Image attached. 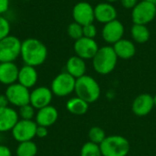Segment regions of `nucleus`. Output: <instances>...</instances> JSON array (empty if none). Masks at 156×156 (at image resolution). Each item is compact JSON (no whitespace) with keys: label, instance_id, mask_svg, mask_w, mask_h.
<instances>
[{"label":"nucleus","instance_id":"f257e3e1","mask_svg":"<svg viewBox=\"0 0 156 156\" xmlns=\"http://www.w3.org/2000/svg\"><path fill=\"white\" fill-rule=\"evenodd\" d=\"M20 57L25 65L38 67L48 58V48L37 38L28 37L22 41Z\"/></svg>","mask_w":156,"mask_h":156},{"label":"nucleus","instance_id":"f03ea898","mask_svg":"<svg viewBox=\"0 0 156 156\" xmlns=\"http://www.w3.org/2000/svg\"><path fill=\"white\" fill-rule=\"evenodd\" d=\"M118 59L112 46H102L91 59L92 67L98 74L108 75L115 69Z\"/></svg>","mask_w":156,"mask_h":156},{"label":"nucleus","instance_id":"7ed1b4c3","mask_svg":"<svg viewBox=\"0 0 156 156\" xmlns=\"http://www.w3.org/2000/svg\"><path fill=\"white\" fill-rule=\"evenodd\" d=\"M74 92L77 97L82 99L90 104L100 99L101 90L98 81L91 76L85 74L76 80Z\"/></svg>","mask_w":156,"mask_h":156},{"label":"nucleus","instance_id":"20e7f679","mask_svg":"<svg viewBox=\"0 0 156 156\" xmlns=\"http://www.w3.org/2000/svg\"><path fill=\"white\" fill-rule=\"evenodd\" d=\"M100 147L102 156H127L131 149L129 141L117 134L106 136Z\"/></svg>","mask_w":156,"mask_h":156},{"label":"nucleus","instance_id":"39448f33","mask_svg":"<svg viewBox=\"0 0 156 156\" xmlns=\"http://www.w3.org/2000/svg\"><path fill=\"white\" fill-rule=\"evenodd\" d=\"M22 41L16 36L8 35L0 40V62H14L20 57Z\"/></svg>","mask_w":156,"mask_h":156},{"label":"nucleus","instance_id":"423d86ee","mask_svg":"<svg viewBox=\"0 0 156 156\" xmlns=\"http://www.w3.org/2000/svg\"><path fill=\"white\" fill-rule=\"evenodd\" d=\"M131 17L133 24L147 26L156 17L155 5L151 4L145 0L140 1L132 9Z\"/></svg>","mask_w":156,"mask_h":156},{"label":"nucleus","instance_id":"0eeeda50","mask_svg":"<svg viewBox=\"0 0 156 156\" xmlns=\"http://www.w3.org/2000/svg\"><path fill=\"white\" fill-rule=\"evenodd\" d=\"M75 84V78H73L68 72H61L53 79L50 85V90L53 95L58 97H66L74 92Z\"/></svg>","mask_w":156,"mask_h":156},{"label":"nucleus","instance_id":"6e6552de","mask_svg":"<svg viewBox=\"0 0 156 156\" xmlns=\"http://www.w3.org/2000/svg\"><path fill=\"white\" fill-rule=\"evenodd\" d=\"M9 104L16 107H21L29 104L30 101V91L29 89L21 85L18 82L7 86L5 92Z\"/></svg>","mask_w":156,"mask_h":156},{"label":"nucleus","instance_id":"1a4fd4ad","mask_svg":"<svg viewBox=\"0 0 156 156\" xmlns=\"http://www.w3.org/2000/svg\"><path fill=\"white\" fill-rule=\"evenodd\" d=\"M37 127V124L35 121L20 119L11 131L12 136L18 143L32 141L36 137Z\"/></svg>","mask_w":156,"mask_h":156},{"label":"nucleus","instance_id":"9d476101","mask_svg":"<svg viewBox=\"0 0 156 156\" xmlns=\"http://www.w3.org/2000/svg\"><path fill=\"white\" fill-rule=\"evenodd\" d=\"M72 17L74 22L82 27L92 24L95 20L94 6L86 1L78 2L72 8Z\"/></svg>","mask_w":156,"mask_h":156},{"label":"nucleus","instance_id":"9b49d317","mask_svg":"<svg viewBox=\"0 0 156 156\" xmlns=\"http://www.w3.org/2000/svg\"><path fill=\"white\" fill-rule=\"evenodd\" d=\"M125 32L124 25L119 20L115 19L107 24H104L101 28V37L108 44L112 46L122 38H123Z\"/></svg>","mask_w":156,"mask_h":156},{"label":"nucleus","instance_id":"f8f14e48","mask_svg":"<svg viewBox=\"0 0 156 156\" xmlns=\"http://www.w3.org/2000/svg\"><path fill=\"white\" fill-rule=\"evenodd\" d=\"M99 48L100 47L95 39L85 37L75 40L73 45L75 55L83 58L84 60L92 59Z\"/></svg>","mask_w":156,"mask_h":156},{"label":"nucleus","instance_id":"ddd939ff","mask_svg":"<svg viewBox=\"0 0 156 156\" xmlns=\"http://www.w3.org/2000/svg\"><path fill=\"white\" fill-rule=\"evenodd\" d=\"M53 98V93L50 88L40 86L35 88L30 91V101L29 103L36 109L39 110L46 106L50 105Z\"/></svg>","mask_w":156,"mask_h":156},{"label":"nucleus","instance_id":"4468645a","mask_svg":"<svg viewBox=\"0 0 156 156\" xmlns=\"http://www.w3.org/2000/svg\"><path fill=\"white\" fill-rule=\"evenodd\" d=\"M95 20L101 24H107L117 19L118 12L116 7L109 2H101L94 6Z\"/></svg>","mask_w":156,"mask_h":156},{"label":"nucleus","instance_id":"2eb2a0df","mask_svg":"<svg viewBox=\"0 0 156 156\" xmlns=\"http://www.w3.org/2000/svg\"><path fill=\"white\" fill-rule=\"evenodd\" d=\"M154 96L148 93H143L138 95L133 101L132 111L139 117H144L148 115L154 109Z\"/></svg>","mask_w":156,"mask_h":156},{"label":"nucleus","instance_id":"dca6fc26","mask_svg":"<svg viewBox=\"0 0 156 156\" xmlns=\"http://www.w3.org/2000/svg\"><path fill=\"white\" fill-rule=\"evenodd\" d=\"M58 110L54 106L48 105L42 109L37 110L35 116V122L38 126H44L48 128L52 126L58 121Z\"/></svg>","mask_w":156,"mask_h":156},{"label":"nucleus","instance_id":"f3484780","mask_svg":"<svg viewBox=\"0 0 156 156\" xmlns=\"http://www.w3.org/2000/svg\"><path fill=\"white\" fill-rule=\"evenodd\" d=\"M19 68L15 62H0V83L9 86L17 82Z\"/></svg>","mask_w":156,"mask_h":156},{"label":"nucleus","instance_id":"a211bd4d","mask_svg":"<svg viewBox=\"0 0 156 156\" xmlns=\"http://www.w3.org/2000/svg\"><path fill=\"white\" fill-rule=\"evenodd\" d=\"M18 121L19 116L16 110L9 106L0 108V133L12 131Z\"/></svg>","mask_w":156,"mask_h":156},{"label":"nucleus","instance_id":"6ab92c4d","mask_svg":"<svg viewBox=\"0 0 156 156\" xmlns=\"http://www.w3.org/2000/svg\"><path fill=\"white\" fill-rule=\"evenodd\" d=\"M112 48L118 57L121 59H131L136 54V46L133 40L127 38H122L118 42L112 45Z\"/></svg>","mask_w":156,"mask_h":156},{"label":"nucleus","instance_id":"aec40b11","mask_svg":"<svg viewBox=\"0 0 156 156\" xmlns=\"http://www.w3.org/2000/svg\"><path fill=\"white\" fill-rule=\"evenodd\" d=\"M38 80V74L35 67L24 65L19 69L17 82L27 89L33 88Z\"/></svg>","mask_w":156,"mask_h":156},{"label":"nucleus","instance_id":"412c9836","mask_svg":"<svg viewBox=\"0 0 156 156\" xmlns=\"http://www.w3.org/2000/svg\"><path fill=\"white\" fill-rule=\"evenodd\" d=\"M87 65L83 58L74 55L69 58L66 62V72L71 75L76 80L86 74Z\"/></svg>","mask_w":156,"mask_h":156},{"label":"nucleus","instance_id":"4be33fe9","mask_svg":"<svg viewBox=\"0 0 156 156\" xmlns=\"http://www.w3.org/2000/svg\"><path fill=\"white\" fill-rule=\"evenodd\" d=\"M131 37L134 43L144 44L151 37V32L146 25L133 24L131 27Z\"/></svg>","mask_w":156,"mask_h":156},{"label":"nucleus","instance_id":"5701e85b","mask_svg":"<svg viewBox=\"0 0 156 156\" xmlns=\"http://www.w3.org/2000/svg\"><path fill=\"white\" fill-rule=\"evenodd\" d=\"M89 103L79 97L69 99L66 103V109L74 115H84L89 110Z\"/></svg>","mask_w":156,"mask_h":156},{"label":"nucleus","instance_id":"b1692460","mask_svg":"<svg viewBox=\"0 0 156 156\" xmlns=\"http://www.w3.org/2000/svg\"><path fill=\"white\" fill-rule=\"evenodd\" d=\"M16 156H36L37 154V146L33 141L19 143L16 150Z\"/></svg>","mask_w":156,"mask_h":156},{"label":"nucleus","instance_id":"393cba45","mask_svg":"<svg viewBox=\"0 0 156 156\" xmlns=\"http://www.w3.org/2000/svg\"><path fill=\"white\" fill-rule=\"evenodd\" d=\"M106 133L105 131L99 126H93L90 129L89 133H88V137L90 142L94 143L96 144H101L103 140L106 138Z\"/></svg>","mask_w":156,"mask_h":156},{"label":"nucleus","instance_id":"a878e982","mask_svg":"<svg viewBox=\"0 0 156 156\" xmlns=\"http://www.w3.org/2000/svg\"><path fill=\"white\" fill-rule=\"evenodd\" d=\"M80 156H102V154L99 144L89 141L82 145L80 149Z\"/></svg>","mask_w":156,"mask_h":156},{"label":"nucleus","instance_id":"bb28decb","mask_svg":"<svg viewBox=\"0 0 156 156\" xmlns=\"http://www.w3.org/2000/svg\"><path fill=\"white\" fill-rule=\"evenodd\" d=\"M67 33L70 38L78 40L83 37V27L76 22H72L68 26Z\"/></svg>","mask_w":156,"mask_h":156},{"label":"nucleus","instance_id":"cd10ccee","mask_svg":"<svg viewBox=\"0 0 156 156\" xmlns=\"http://www.w3.org/2000/svg\"><path fill=\"white\" fill-rule=\"evenodd\" d=\"M36 109L29 103L19 107L18 116L21 120H33L36 116Z\"/></svg>","mask_w":156,"mask_h":156},{"label":"nucleus","instance_id":"c85d7f7f","mask_svg":"<svg viewBox=\"0 0 156 156\" xmlns=\"http://www.w3.org/2000/svg\"><path fill=\"white\" fill-rule=\"evenodd\" d=\"M10 30L11 25L9 20L4 16H0V40L10 35Z\"/></svg>","mask_w":156,"mask_h":156},{"label":"nucleus","instance_id":"c756f323","mask_svg":"<svg viewBox=\"0 0 156 156\" xmlns=\"http://www.w3.org/2000/svg\"><path fill=\"white\" fill-rule=\"evenodd\" d=\"M97 34H98V29L93 23L83 26V37L95 39Z\"/></svg>","mask_w":156,"mask_h":156},{"label":"nucleus","instance_id":"7c9ffc66","mask_svg":"<svg viewBox=\"0 0 156 156\" xmlns=\"http://www.w3.org/2000/svg\"><path fill=\"white\" fill-rule=\"evenodd\" d=\"M120 2L123 8L132 10L140 1L139 0H120Z\"/></svg>","mask_w":156,"mask_h":156},{"label":"nucleus","instance_id":"2f4dec72","mask_svg":"<svg viewBox=\"0 0 156 156\" xmlns=\"http://www.w3.org/2000/svg\"><path fill=\"white\" fill-rule=\"evenodd\" d=\"M48 134V130L47 127L44 126H38L37 127V131H36V136L38 138H45L47 137Z\"/></svg>","mask_w":156,"mask_h":156},{"label":"nucleus","instance_id":"473e14b6","mask_svg":"<svg viewBox=\"0 0 156 156\" xmlns=\"http://www.w3.org/2000/svg\"><path fill=\"white\" fill-rule=\"evenodd\" d=\"M10 1L9 0H0V16H4L9 9Z\"/></svg>","mask_w":156,"mask_h":156},{"label":"nucleus","instance_id":"72a5a7b5","mask_svg":"<svg viewBox=\"0 0 156 156\" xmlns=\"http://www.w3.org/2000/svg\"><path fill=\"white\" fill-rule=\"evenodd\" d=\"M0 156H12V152L9 147L0 144Z\"/></svg>","mask_w":156,"mask_h":156},{"label":"nucleus","instance_id":"f704fd0d","mask_svg":"<svg viewBox=\"0 0 156 156\" xmlns=\"http://www.w3.org/2000/svg\"><path fill=\"white\" fill-rule=\"evenodd\" d=\"M9 104V101L5 96V94H0V108L7 107Z\"/></svg>","mask_w":156,"mask_h":156},{"label":"nucleus","instance_id":"c9c22d12","mask_svg":"<svg viewBox=\"0 0 156 156\" xmlns=\"http://www.w3.org/2000/svg\"><path fill=\"white\" fill-rule=\"evenodd\" d=\"M106 2H109V3H112V4H113V3H115V2H118V1H120V0H105Z\"/></svg>","mask_w":156,"mask_h":156},{"label":"nucleus","instance_id":"e433bc0d","mask_svg":"<svg viewBox=\"0 0 156 156\" xmlns=\"http://www.w3.org/2000/svg\"><path fill=\"white\" fill-rule=\"evenodd\" d=\"M145 1H147V2H149V3H151V4L156 5V0H145Z\"/></svg>","mask_w":156,"mask_h":156},{"label":"nucleus","instance_id":"4c0bfd02","mask_svg":"<svg viewBox=\"0 0 156 156\" xmlns=\"http://www.w3.org/2000/svg\"><path fill=\"white\" fill-rule=\"evenodd\" d=\"M154 106H156V94L154 96Z\"/></svg>","mask_w":156,"mask_h":156},{"label":"nucleus","instance_id":"58836bf2","mask_svg":"<svg viewBox=\"0 0 156 156\" xmlns=\"http://www.w3.org/2000/svg\"><path fill=\"white\" fill-rule=\"evenodd\" d=\"M0 142H1V133H0Z\"/></svg>","mask_w":156,"mask_h":156},{"label":"nucleus","instance_id":"ea45409f","mask_svg":"<svg viewBox=\"0 0 156 156\" xmlns=\"http://www.w3.org/2000/svg\"><path fill=\"white\" fill-rule=\"evenodd\" d=\"M155 6H156V5H155Z\"/></svg>","mask_w":156,"mask_h":156}]
</instances>
